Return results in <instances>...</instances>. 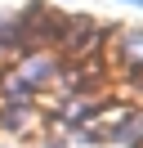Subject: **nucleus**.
<instances>
[{
    "label": "nucleus",
    "instance_id": "3",
    "mask_svg": "<svg viewBox=\"0 0 143 148\" xmlns=\"http://www.w3.org/2000/svg\"><path fill=\"white\" fill-rule=\"evenodd\" d=\"M125 58L143 63V32H125Z\"/></svg>",
    "mask_w": 143,
    "mask_h": 148
},
{
    "label": "nucleus",
    "instance_id": "6",
    "mask_svg": "<svg viewBox=\"0 0 143 148\" xmlns=\"http://www.w3.org/2000/svg\"><path fill=\"white\" fill-rule=\"evenodd\" d=\"M0 148H5V144H0Z\"/></svg>",
    "mask_w": 143,
    "mask_h": 148
},
{
    "label": "nucleus",
    "instance_id": "5",
    "mask_svg": "<svg viewBox=\"0 0 143 148\" xmlns=\"http://www.w3.org/2000/svg\"><path fill=\"white\" fill-rule=\"evenodd\" d=\"M45 148H58V144H45Z\"/></svg>",
    "mask_w": 143,
    "mask_h": 148
},
{
    "label": "nucleus",
    "instance_id": "2",
    "mask_svg": "<svg viewBox=\"0 0 143 148\" xmlns=\"http://www.w3.org/2000/svg\"><path fill=\"white\" fill-rule=\"evenodd\" d=\"M27 117H31V112H27L22 103H5V108H0V126H5V130H18Z\"/></svg>",
    "mask_w": 143,
    "mask_h": 148
},
{
    "label": "nucleus",
    "instance_id": "1",
    "mask_svg": "<svg viewBox=\"0 0 143 148\" xmlns=\"http://www.w3.org/2000/svg\"><path fill=\"white\" fill-rule=\"evenodd\" d=\"M54 72H58V63H54V58H27L18 76H22L27 85H45V81H49Z\"/></svg>",
    "mask_w": 143,
    "mask_h": 148
},
{
    "label": "nucleus",
    "instance_id": "4",
    "mask_svg": "<svg viewBox=\"0 0 143 148\" xmlns=\"http://www.w3.org/2000/svg\"><path fill=\"white\" fill-rule=\"evenodd\" d=\"M125 5H139V9H143V0H125Z\"/></svg>",
    "mask_w": 143,
    "mask_h": 148
}]
</instances>
